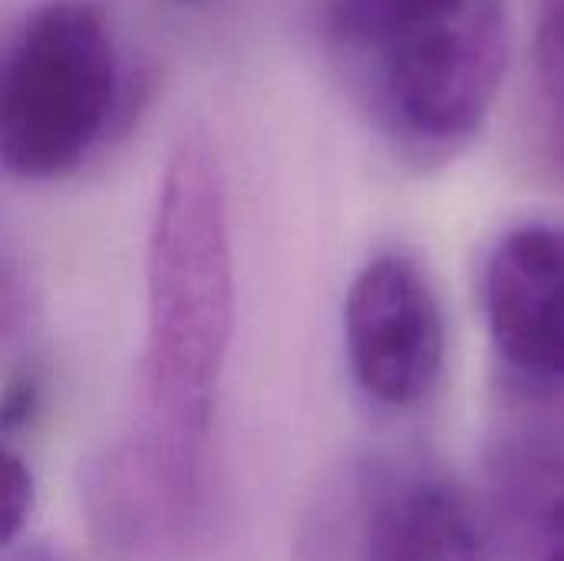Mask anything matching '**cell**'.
Listing matches in <instances>:
<instances>
[{"label": "cell", "instance_id": "1", "mask_svg": "<svg viewBox=\"0 0 564 561\" xmlns=\"http://www.w3.org/2000/svg\"><path fill=\"white\" fill-rule=\"evenodd\" d=\"M321 43L354 106L416 165L486 126L509 53L506 0H324Z\"/></svg>", "mask_w": 564, "mask_h": 561}, {"label": "cell", "instance_id": "10", "mask_svg": "<svg viewBox=\"0 0 564 561\" xmlns=\"http://www.w3.org/2000/svg\"><path fill=\"white\" fill-rule=\"evenodd\" d=\"M36 509V479L30 463L7 443L3 450V546L10 549Z\"/></svg>", "mask_w": 564, "mask_h": 561}, {"label": "cell", "instance_id": "5", "mask_svg": "<svg viewBox=\"0 0 564 561\" xmlns=\"http://www.w3.org/2000/svg\"><path fill=\"white\" fill-rule=\"evenodd\" d=\"M479 304L506 374L564 400V222L509 228L482 261Z\"/></svg>", "mask_w": 564, "mask_h": 561}, {"label": "cell", "instance_id": "2", "mask_svg": "<svg viewBox=\"0 0 564 561\" xmlns=\"http://www.w3.org/2000/svg\"><path fill=\"white\" fill-rule=\"evenodd\" d=\"M235 334L228 182L205 129H185L162 169L145 238V427L205 450Z\"/></svg>", "mask_w": 564, "mask_h": 561}, {"label": "cell", "instance_id": "7", "mask_svg": "<svg viewBox=\"0 0 564 561\" xmlns=\"http://www.w3.org/2000/svg\"><path fill=\"white\" fill-rule=\"evenodd\" d=\"M486 526L499 561H564V443L516 436L496 446Z\"/></svg>", "mask_w": 564, "mask_h": 561}, {"label": "cell", "instance_id": "11", "mask_svg": "<svg viewBox=\"0 0 564 561\" xmlns=\"http://www.w3.org/2000/svg\"><path fill=\"white\" fill-rule=\"evenodd\" d=\"M7 561H59V559H56V555H50V552H43V549H20V552H13V549H10Z\"/></svg>", "mask_w": 564, "mask_h": 561}, {"label": "cell", "instance_id": "8", "mask_svg": "<svg viewBox=\"0 0 564 561\" xmlns=\"http://www.w3.org/2000/svg\"><path fill=\"white\" fill-rule=\"evenodd\" d=\"M532 119L545 162L564 175V0H532Z\"/></svg>", "mask_w": 564, "mask_h": 561}, {"label": "cell", "instance_id": "4", "mask_svg": "<svg viewBox=\"0 0 564 561\" xmlns=\"http://www.w3.org/2000/svg\"><path fill=\"white\" fill-rule=\"evenodd\" d=\"M344 347L357 387L387 410L426 403L446 367V317L430 274L403 251L373 255L344 298Z\"/></svg>", "mask_w": 564, "mask_h": 561}, {"label": "cell", "instance_id": "9", "mask_svg": "<svg viewBox=\"0 0 564 561\" xmlns=\"http://www.w3.org/2000/svg\"><path fill=\"white\" fill-rule=\"evenodd\" d=\"M43 400H46V384L33 364H20L17 370L7 374L3 400H0V427H3L7 443H13L17 433L30 430L40 420Z\"/></svg>", "mask_w": 564, "mask_h": 561}, {"label": "cell", "instance_id": "6", "mask_svg": "<svg viewBox=\"0 0 564 561\" xmlns=\"http://www.w3.org/2000/svg\"><path fill=\"white\" fill-rule=\"evenodd\" d=\"M489 526L443 470H383L364 496L360 561H489Z\"/></svg>", "mask_w": 564, "mask_h": 561}, {"label": "cell", "instance_id": "3", "mask_svg": "<svg viewBox=\"0 0 564 561\" xmlns=\"http://www.w3.org/2000/svg\"><path fill=\"white\" fill-rule=\"evenodd\" d=\"M122 99L116 30L96 0H43L26 10L0 60V159L23 182L79 169Z\"/></svg>", "mask_w": 564, "mask_h": 561}]
</instances>
